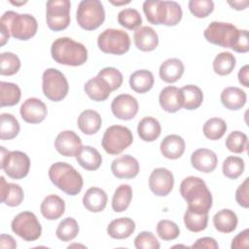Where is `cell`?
I'll return each mask as SVG.
<instances>
[{"instance_id":"1","label":"cell","mask_w":249,"mask_h":249,"mask_svg":"<svg viewBox=\"0 0 249 249\" xmlns=\"http://www.w3.org/2000/svg\"><path fill=\"white\" fill-rule=\"evenodd\" d=\"M37 29L38 23L33 16L7 11L0 18V45L4 46L10 36L21 41L29 40L35 36Z\"/></svg>"},{"instance_id":"2","label":"cell","mask_w":249,"mask_h":249,"mask_svg":"<svg viewBox=\"0 0 249 249\" xmlns=\"http://www.w3.org/2000/svg\"><path fill=\"white\" fill-rule=\"evenodd\" d=\"M180 195L188 203V209L197 214L208 213L212 207V195L205 182L196 176H188L180 184Z\"/></svg>"},{"instance_id":"3","label":"cell","mask_w":249,"mask_h":249,"mask_svg":"<svg viewBox=\"0 0 249 249\" xmlns=\"http://www.w3.org/2000/svg\"><path fill=\"white\" fill-rule=\"evenodd\" d=\"M143 12L147 20L152 24L174 26L182 19L181 6L175 1L146 0L143 3Z\"/></svg>"},{"instance_id":"4","label":"cell","mask_w":249,"mask_h":249,"mask_svg":"<svg viewBox=\"0 0 249 249\" xmlns=\"http://www.w3.org/2000/svg\"><path fill=\"white\" fill-rule=\"evenodd\" d=\"M51 54L55 62L69 66L83 65L88 59L87 48L69 37L55 39L51 47Z\"/></svg>"},{"instance_id":"5","label":"cell","mask_w":249,"mask_h":249,"mask_svg":"<svg viewBox=\"0 0 249 249\" xmlns=\"http://www.w3.org/2000/svg\"><path fill=\"white\" fill-rule=\"evenodd\" d=\"M49 177L55 187L68 196H77L84 185L82 175L71 164L63 161L50 166Z\"/></svg>"},{"instance_id":"6","label":"cell","mask_w":249,"mask_h":249,"mask_svg":"<svg viewBox=\"0 0 249 249\" xmlns=\"http://www.w3.org/2000/svg\"><path fill=\"white\" fill-rule=\"evenodd\" d=\"M76 18L78 24L85 30H94L105 20V11L99 0H83L79 3Z\"/></svg>"},{"instance_id":"7","label":"cell","mask_w":249,"mask_h":249,"mask_svg":"<svg viewBox=\"0 0 249 249\" xmlns=\"http://www.w3.org/2000/svg\"><path fill=\"white\" fill-rule=\"evenodd\" d=\"M1 162L0 167L12 179L24 178L30 169V160L28 156L20 151H8L5 147H0Z\"/></svg>"},{"instance_id":"8","label":"cell","mask_w":249,"mask_h":249,"mask_svg":"<svg viewBox=\"0 0 249 249\" xmlns=\"http://www.w3.org/2000/svg\"><path fill=\"white\" fill-rule=\"evenodd\" d=\"M133 142V135L131 130L124 125L109 126L102 137L101 145L106 153L109 155H119Z\"/></svg>"},{"instance_id":"9","label":"cell","mask_w":249,"mask_h":249,"mask_svg":"<svg viewBox=\"0 0 249 249\" xmlns=\"http://www.w3.org/2000/svg\"><path fill=\"white\" fill-rule=\"evenodd\" d=\"M42 89L48 99L58 102L66 97L69 85L62 72L55 68H48L42 76Z\"/></svg>"},{"instance_id":"10","label":"cell","mask_w":249,"mask_h":249,"mask_svg":"<svg viewBox=\"0 0 249 249\" xmlns=\"http://www.w3.org/2000/svg\"><path fill=\"white\" fill-rule=\"evenodd\" d=\"M97 46L105 53L121 55L129 50L130 38L124 30L108 28L99 34Z\"/></svg>"},{"instance_id":"11","label":"cell","mask_w":249,"mask_h":249,"mask_svg":"<svg viewBox=\"0 0 249 249\" xmlns=\"http://www.w3.org/2000/svg\"><path fill=\"white\" fill-rule=\"evenodd\" d=\"M239 34V29L230 22L212 21L204 30V38L211 44L223 48H232Z\"/></svg>"},{"instance_id":"12","label":"cell","mask_w":249,"mask_h":249,"mask_svg":"<svg viewBox=\"0 0 249 249\" xmlns=\"http://www.w3.org/2000/svg\"><path fill=\"white\" fill-rule=\"evenodd\" d=\"M12 231L25 241L37 240L42 233V227L36 215L29 211L18 213L11 223Z\"/></svg>"},{"instance_id":"13","label":"cell","mask_w":249,"mask_h":249,"mask_svg":"<svg viewBox=\"0 0 249 249\" xmlns=\"http://www.w3.org/2000/svg\"><path fill=\"white\" fill-rule=\"evenodd\" d=\"M46 20L53 31H61L70 24V7L68 0H52L46 4Z\"/></svg>"},{"instance_id":"14","label":"cell","mask_w":249,"mask_h":249,"mask_svg":"<svg viewBox=\"0 0 249 249\" xmlns=\"http://www.w3.org/2000/svg\"><path fill=\"white\" fill-rule=\"evenodd\" d=\"M174 177L170 170L164 167L155 168L149 177V188L158 196H167L173 189Z\"/></svg>"},{"instance_id":"15","label":"cell","mask_w":249,"mask_h":249,"mask_svg":"<svg viewBox=\"0 0 249 249\" xmlns=\"http://www.w3.org/2000/svg\"><path fill=\"white\" fill-rule=\"evenodd\" d=\"M138 101L130 94H119L111 103L113 115L123 121H129L133 119L138 113Z\"/></svg>"},{"instance_id":"16","label":"cell","mask_w":249,"mask_h":249,"mask_svg":"<svg viewBox=\"0 0 249 249\" xmlns=\"http://www.w3.org/2000/svg\"><path fill=\"white\" fill-rule=\"evenodd\" d=\"M82 140L73 130L59 132L54 140V148L64 157H76L82 149Z\"/></svg>"},{"instance_id":"17","label":"cell","mask_w":249,"mask_h":249,"mask_svg":"<svg viewBox=\"0 0 249 249\" xmlns=\"http://www.w3.org/2000/svg\"><path fill=\"white\" fill-rule=\"evenodd\" d=\"M19 113L24 122L28 124H39L47 117L48 109L41 99L30 97L21 104Z\"/></svg>"},{"instance_id":"18","label":"cell","mask_w":249,"mask_h":249,"mask_svg":"<svg viewBox=\"0 0 249 249\" xmlns=\"http://www.w3.org/2000/svg\"><path fill=\"white\" fill-rule=\"evenodd\" d=\"M111 171L119 179H132L139 173V163L132 156L124 155L112 161Z\"/></svg>"},{"instance_id":"19","label":"cell","mask_w":249,"mask_h":249,"mask_svg":"<svg viewBox=\"0 0 249 249\" xmlns=\"http://www.w3.org/2000/svg\"><path fill=\"white\" fill-rule=\"evenodd\" d=\"M159 102L165 112L175 113L183 107L184 96L180 89L174 86H168L160 90Z\"/></svg>"},{"instance_id":"20","label":"cell","mask_w":249,"mask_h":249,"mask_svg":"<svg viewBox=\"0 0 249 249\" xmlns=\"http://www.w3.org/2000/svg\"><path fill=\"white\" fill-rule=\"evenodd\" d=\"M191 163L195 169L203 173H210L217 167L218 158L212 150L200 148L192 154Z\"/></svg>"},{"instance_id":"21","label":"cell","mask_w":249,"mask_h":249,"mask_svg":"<svg viewBox=\"0 0 249 249\" xmlns=\"http://www.w3.org/2000/svg\"><path fill=\"white\" fill-rule=\"evenodd\" d=\"M135 47L142 52L154 51L159 45V36L151 26H140L133 34Z\"/></svg>"},{"instance_id":"22","label":"cell","mask_w":249,"mask_h":249,"mask_svg":"<svg viewBox=\"0 0 249 249\" xmlns=\"http://www.w3.org/2000/svg\"><path fill=\"white\" fill-rule=\"evenodd\" d=\"M1 201L10 207L18 206L24 197L22 188L15 183H7L3 176L0 177Z\"/></svg>"},{"instance_id":"23","label":"cell","mask_w":249,"mask_h":249,"mask_svg":"<svg viewBox=\"0 0 249 249\" xmlns=\"http://www.w3.org/2000/svg\"><path fill=\"white\" fill-rule=\"evenodd\" d=\"M84 90L90 99L98 102L106 100L112 92L109 84L99 76L89 79L85 84Z\"/></svg>"},{"instance_id":"24","label":"cell","mask_w":249,"mask_h":249,"mask_svg":"<svg viewBox=\"0 0 249 249\" xmlns=\"http://www.w3.org/2000/svg\"><path fill=\"white\" fill-rule=\"evenodd\" d=\"M185 141L177 134H170L163 138L160 149L161 155L169 160H176L182 157L185 152Z\"/></svg>"},{"instance_id":"25","label":"cell","mask_w":249,"mask_h":249,"mask_svg":"<svg viewBox=\"0 0 249 249\" xmlns=\"http://www.w3.org/2000/svg\"><path fill=\"white\" fill-rule=\"evenodd\" d=\"M40 211L47 220H56L63 215L65 211V202L60 196L50 195L42 201Z\"/></svg>"},{"instance_id":"26","label":"cell","mask_w":249,"mask_h":249,"mask_svg":"<svg viewBox=\"0 0 249 249\" xmlns=\"http://www.w3.org/2000/svg\"><path fill=\"white\" fill-rule=\"evenodd\" d=\"M221 102L228 110L235 111L241 109L246 103V93L237 87H228L221 92Z\"/></svg>"},{"instance_id":"27","label":"cell","mask_w":249,"mask_h":249,"mask_svg":"<svg viewBox=\"0 0 249 249\" xmlns=\"http://www.w3.org/2000/svg\"><path fill=\"white\" fill-rule=\"evenodd\" d=\"M108 200L107 194L100 188H89L83 196V204L85 208L90 212H100L106 207Z\"/></svg>"},{"instance_id":"28","label":"cell","mask_w":249,"mask_h":249,"mask_svg":"<svg viewBox=\"0 0 249 249\" xmlns=\"http://www.w3.org/2000/svg\"><path fill=\"white\" fill-rule=\"evenodd\" d=\"M184 64L178 58H168L164 60L159 70L160 78L165 83H175L184 74Z\"/></svg>"},{"instance_id":"29","label":"cell","mask_w":249,"mask_h":249,"mask_svg":"<svg viewBox=\"0 0 249 249\" xmlns=\"http://www.w3.org/2000/svg\"><path fill=\"white\" fill-rule=\"evenodd\" d=\"M77 124L83 133L87 135H92L100 129L102 119L98 112L88 109L80 114L78 117Z\"/></svg>"},{"instance_id":"30","label":"cell","mask_w":249,"mask_h":249,"mask_svg":"<svg viewBox=\"0 0 249 249\" xmlns=\"http://www.w3.org/2000/svg\"><path fill=\"white\" fill-rule=\"evenodd\" d=\"M135 230V223L132 219L122 217L113 220L107 227V233L115 239L129 237Z\"/></svg>"},{"instance_id":"31","label":"cell","mask_w":249,"mask_h":249,"mask_svg":"<svg viewBox=\"0 0 249 249\" xmlns=\"http://www.w3.org/2000/svg\"><path fill=\"white\" fill-rule=\"evenodd\" d=\"M76 160L86 170L93 171L100 167L102 157L95 148L91 146H83L76 156Z\"/></svg>"},{"instance_id":"32","label":"cell","mask_w":249,"mask_h":249,"mask_svg":"<svg viewBox=\"0 0 249 249\" xmlns=\"http://www.w3.org/2000/svg\"><path fill=\"white\" fill-rule=\"evenodd\" d=\"M137 132L143 141L153 142L160 135V124L156 118L145 117L138 123Z\"/></svg>"},{"instance_id":"33","label":"cell","mask_w":249,"mask_h":249,"mask_svg":"<svg viewBox=\"0 0 249 249\" xmlns=\"http://www.w3.org/2000/svg\"><path fill=\"white\" fill-rule=\"evenodd\" d=\"M237 216L231 209H222L218 211L213 217V225L215 229L224 233L233 231L237 227Z\"/></svg>"},{"instance_id":"34","label":"cell","mask_w":249,"mask_h":249,"mask_svg":"<svg viewBox=\"0 0 249 249\" xmlns=\"http://www.w3.org/2000/svg\"><path fill=\"white\" fill-rule=\"evenodd\" d=\"M154 75L151 71L141 69L133 72L129 77V86L131 89L138 93L149 91L154 86Z\"/></svg>"},{"instance_id":"35","label":"cell","mask_w":249,"mask_h":249,"mask_svg":"<svg viewBox=\"0 0 249 249\" xmlns=\"http://www.w3.org/2000/svg\"><path fill=\"white\" fill-rule=\"evenodd\" d=\"M21 91L17 84L9 82H0V105L14 106L20 100Z\"/></svg>"},{"instance_id":"36","label":"cell","mask_w":249,"mask_h":249,"mask_svg":"<svg viewBox=\"0 0 249 249\" xmlns=\"http://www.w3.org/2000/svg\"><path fill=\"white\" fill-rule=\"evenodd\" d=\"M132 199V188L127 184L120 185L112 198V208L115 212H123L126 210Z\"/></svg>"},{"instance_id":"37","label":"cell","mask_w":249,"mask_h":249,"mask_svg":"<svg viewBox=\"0 0 249 249\" xmlns=\"http://www.w3.org/2000/svg\"><path fill=\"white\" fill-rule=\"evenodd\" d=\"M235 56L230 52L218 53L213 60V70L220 76H227L232 72L235 67Z\"/></svg>"},{"instance_id":"38","label":"cell","mask_w":249,"mask_h":249,"mask_svg":"<svg viewBox=\"0 0 249 249\" xmlns=\"http://www.w3.org/2000/svg\"><path fill=\"white\" fill-rule=\"evenodd\" d=\"M180 89L184 96L183 107L186 110H195L201 105L203 101V93L197 86L187 85Z\"/></svg>"},{"instance_id":"39","label":"cell","mask_w":249,"mask_h":249,"mask_svg":"<svg viewBox=\"0 0 249 249\" xmlns=\"http://www.w3.org/2000/svg\"><path fill=\"white\" fill-rule=\"evenodd\" d=\"M0 138L2 140H11L19 132V124L15 116L9 113L0 115Z\"/></svg>"},{"instance_id":"40","label":"cell","mask_w":249,"mask_h":249,"mask_svg":"<svg viewBox=\"0 0 249 249\" xmlns=\"http://www.w3.org/2000/svg\"><path fill=\"white\" fill-rule=\"evenodd\" d=\"M79 233V225L74 218L67 217L57 226L55 234L58 239L64 242L73 240Z\"/></svg>"},{"instance_id":"41","label":"cell","mask_w":249,"mask_h":249,"mask_svg":"<svg viewBox=\"0 0 249 249\" xmlns=\"http://www.w3.org/2000/svg\"><path fill=\"white\" fill-rule=\"evenodd\" d=\"M203 134L210 140H218L222 138L227 131V124L223 119L211 118L203 124Z\"/></svg>"},{"instance_id":"42","label":"cell","mask_w":249,"mask_h":249,"mask_svg":"<svg viewBox=\"0 0 249 249\" xmlns=\"http://www.w3.org/2000/svg\"><path fill=\"white\" fill-rule=\"evenodd\" d=\"M244 160L235 156H229L223 162L222 170L223 174L229 179H237L244 171Z\"/></svg>"},{"instance_id":"43","label":"cell","mask_w":249,"mask_h":249,"mask_svg":"<svg viewBox=\"0 0 249 249\" xmlns=\"http://www.w3.org/2000/svg\"><path fill=\"white\" fill-rule=\"evenodd\" d=\"M118 22L123 27L134 30L141 26L142 18L139 12L132 8H126L119 12L118 14Z\"/></svg>"},{"instance_id":"44","label":"cell","mask_w":249,"mask_h":249,"mask_svg":"<svg viewBox=\"0 0 249 249\" xmlns=\"http://www.w3.org/2000/svg\"><path fill=\"white\" fill-rule=\"evenodd\" d=\"M184 224L193 232H198L206 229L208 224V213L197 214L187 209L184 214Z\"/></svg>"},{"instance_id":"45","label":"cell","mask_w":249,"mask_h":249,"mask_svg":"<svg viewBox=\"0 0 249 249\" xmlns=\"http://www.w3.org/2000/svg\"><path fill=\"white\" fill-rule=\"evenodd\" d=\"M20 68L18 56L11 52H5L0 54V74L3 76H12L18 73Z\"/></svg>"},{"instance_id":"46","label":"cell","mask_w":249,"mask_h":249,"mask_svg":"<svg viewBox=\"0 0 249 249\" xmlns=\"http://www.w3.org/2000/svg\"><path fill=\"white\" fill-rule=\"evenodd\" d=\"M226 148L234 153V154H240L247 150L248 148V138L245 133L234 130L231 132L225 141Z\"/></svg>"},{"instance_id":"47","label":"cell","mask_w":249,"mask_h":249,"mask_svg":"<svg viewBox=\"0 0 249 249\" xmlns=\"http://www.w3.org/2000/svg\"><path fill=\"white\" fill-rule=\"evenodd\" d=\"M158 235L165 241L176 239L180 234L179 227L170 220H160L157 225Z\"/></svg>"},{"instance_id":"48","label":"cell","mask_w":249,"mask_h":249,"mask_svg":"<svg viewBox=\"0 0 249 249\" xmlns=\"http://www.w3.org/2000/svg\"><path fill=\"white\" fill-rule=\"evenodd\" d=\"M188 6L190 12L198 18L208 17L214 10V2L211 0H191Z\"/></svg>"},{"instance_id":"49","label":"cell","mask_w":249,"mask_h":249,"mask_svg":"<svg viewBox=\"0 0 249 249\" xmlns=\"http://www.w3.org/2000/svg\"><path fill=\"white\" fill-rule=\"evenodd\" d=\"M97 76L103 78L109 84L112 91L118 89L123 84V75L115 67H105L98 72Z\"/></svg>"},{"instance_id":"50","label":"cell","mask_w":249,"mask_h":249,"mask_svg":"<svg viewBox=\"0 0 249 249\" xmlns=\"http://www.w3.org/2000/svg\"><path fill=\"white\" fill-rule=\"evenodd\" d=\"M134 246L137 249H159L160 244L151 231H141L134 238Z\"/></svg>"},{"instance_id":"51","label":"cell","mask_w":249,"mask_h":249,"mask_svg":"<svg viewBox=\"0 0 249 249\" xmlns=\"http://www.w3.org/2000/svg\"><path fill=\"white\" fill-rule=\"evenodd\" d=\"M248 181L249 178H245L239 185L235 192V200L241 207H249V196H248Z\"/></svg>"},{"instance_id":"52","label":"cell","mask_w":249,"mask_h":249,"mask_svg":"<svg viewBox=\"0 0 249 249\" xmlns=\"http://www.w3.org/2000/svg\"><path fill=\"white\" fill-rule=\"evenodd\" d=\"M232 51L240 53H247L249 51V42H248V30L239 29V34L235 40L234 45L231 48Z\"/></svg>"},{"instance_id":"53","label":"cell","mask_w":249,"mask_h":249,"mask_svg":"<svg viewBox=\"0 0 249 249\" xmlns=\"http://www.w3.org/2000/svg\"><path fill=\"white\" fill-rule=\"evenodd\" d=\"M249 245V230L245 229L232 238L231 249H243Z\"/></svg>"},{"instance_id":"54","label":"cell","mask_w":249,"mask_h":249,"mask_svg":"<svg viewBox=\"0 0 249 249\" xmlns=\"http://www.w3.org/2000/svg\"><path fill=\"white\" fill-rule=\"evenodd\" d=\"M191 248H206V249H218L219 245L217 241L213 237L205 236L198 238L192 246Z\"/></svg>"},{"instance_id":"55","label":"cell","mask_w":249,"mask_h":249,"mask_svg":"<svg viewBox=\"0 0 249 249\" xmlns=\"http://www.w3.org/2000/svg\"><path fill=\"white\" fill-rule=\"evenodd\" d=\"M0 246L3 249H15L17 247V243L13 236L3 233L0 236Z\"/></svg>"},{"instance_id":"56","label":"cell","mask_w":249,"mask_h":249,"mask_svg":"<svg viewBox=\"0 0 249 249\" xmlns=\"http://www.w3.org/2000/svg\"><path fill=\"white\" fill-rule=\"evenodd\" d=\"M239 83L244 86L245 88L249 87V65L245 64L243 67H241L237 74Z\"/></svg>"},{"instance_id":"57","label":"cell","mask_w":249,"mask_h":249,"mask_svg":"<svg viewBox=\"0 0 249 249\" xmlns=\"http://www.w3.org/2000/svg\"><path fill=\"white\" fill-rule=\"evenodd\" d=\"M228 4L234 10H237V11H241V10H244L247 8L249 2L247 0L245 1H228Z\"/></svg>"},{"instance_id":"58","label":"cell","mask_w":249,"mask_h":249,"mask_svg":"<svg viewBox=\"0 0 249 249\" xmlns=\"http://www.w3.org/2000/svg\"><path fill=\"white\" fill-rule=\"evenodd\" d=\"M110 3H112L113 5H117V6H120V5H124V4H128V3H130V1H121V2H115V1H110Z\"/></svg>"},{"instance_id":"59","label":"cell","mask_w":249,"mask_h":249,"mask_svg":"<svg viewBox=\"0 0 249 249\" xmlns=\"http://www.w3.org/2000/svg\"><path fill=\"white\" fill-rule=\"evenodd\" d=\"M11 3L13 4V5H23V4H25L26 3V1L25 2H14V1H11Z\"/></svg>"}]
</instances>
